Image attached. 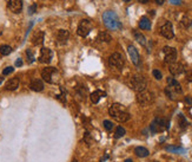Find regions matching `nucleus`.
<instances>
[{"label":"nucleus","mask_w":192,"mask_h":162,"mask_svg":"<svg viewBox=\"0 0 192 162\" xmlns=\"http://www.w3.org/2000/svg\"><path fill=\"white\" fill-rule=\"evenodd\" d=\"M109 114L111 115V117L113 120H116L117 122H120V123L127 122L130 120V117H131L127 109L120 103H113L111 105L110 110H109Z\"/></svg>","instance_id":"obj_1"},{"label":"nucleus","mask_w":192,"mask_h":162,"mask_svg":"<svg viewBox=\"0 0 192 162\" xmlns=\"http://www.w3.org/2000/svg\"><path fill=\"white\" fill-rule=\"evenodd\" d=\"M103 21H104L106 29H109V30L117 31L122 29V23H120L116 12H113V11H105L103 14Z\"/></svg>","instance_id":"obj_2"},{"label":"nucleus","mask_w":192,"mask_h":162,"mask_svg":"<svg viewBox=\"0 0 192 162\" xmlns=\"http://www.w3.org/2000/svg\"><path fill=\"white\" fill-rule=\"evenodd\" d=\"M128 84H130V88L133 89L134 91L141 92V91L146 90L147 82H146V79L143 76H133V77H131Z\"/></svg>","instance_id":"obj_3"},{"label":"nucleus","mask_w":192,"mask_h":162,"mask_svg":"<svg viewBox=\"0 0 192 162\" xmlns=\"http://www.w3.org/2000/svg\"><path fill=\"white\" fill-rule=\"evenodd\" d=\"M166 128H169V122L164 118H154L150 126V129L153 134L164 132Z\"/></svg>","instance_id":"obj_4"},{"label":"nucleus","mask_w":192,"mask_h":162,"mask_svg":"<svg viewBox=\"0 0 192 162\" xmlns=\"http://www.w3.org/2000/svg\"><path fill=\"white\" fill-rule=\"evenodd\" d=\"M109 63H110L111 66H113V67H116V69L122 70L124 64H125V60H124V57H123L119 52H114V53H112L110 56V58H109Z\"/></svg>","instance_id":"obj_5"},{"label":"nucleus","mask_w":192,"mask_h":162,"mask_svg":"<svg viewBox=\"0 0 192 162\" xmlns=\"http://www.w3.org/2000/svg\"><path fill=\"white\" fill-rule=\"evenodd\" d=\"M163 53H164V60L169 64L176 63L177 59V50L172 46H164L163 49Z\"/></svg>","instance_id":"obj_6"},{"label":"nucleus","mask_w":192,"mask_h":162,"mask_svg":"<svg viewBox=\"0 0 192 162\" xmlns=\"http://www.w3.org/2000/svg\"><path fill=\"white\" fill-rule=\"evenodd\" d=\"M153 94L150 92V91H141V92H138L137 95V102L139 103L140 105H149L153 102Z\"/></svg>","instance_id":"obj_7"},{"label":"nucleus","mask_w":192,"mask_h":162,"mask_svg":"<svg viewBox=\"0 0 192 162\" xmlns=\"http://www.w3.org/2000/svg\"><path fill=\"white\" fill-rule=\"evenodd\" d=\"M91 29H92L91 23H90L88 20H86V19H84V20H82V21L79 23V25H78L77 33H78V36L85 38V37H87L88 33L91 32Z\"/></svg>","instance_id":"obj_8"},{"label":"nucleus","mask_w":192,"mask_h":162,"mask_svg":"<svg viewBox=\"0 0 192 162\" xmlns=\"http://www.w3.org/2000/svg\"><path fill=\"white\" fill-rule=\"evenodd\" d=\"M160 35H162L164 38H166V39H172V38L175 37L173 26H172V24H171L170 21L165 23V24L160 27Z\"/></svg>","instance_id":"obj_9"},{"label":"nucleus","mask_w":192,"mask_h":162,"mask_svg":"<svg viewBox=\"0 0 192 162\" xmlns=\"http://www.w3.org/2000/svg\"><path fill=\"white\" fill-rule=\"evenodd\" d=\"M52 57H53V53L50 49L42 48L40 50V54H39V62H40V63L48 64V63L52 60Z\"/></svg>","instance_id":"obj_10"},{"label":"nucleus","mask_w":192,"mask_h":162,"mask_svg":"<svg viewBox=\"0 0 192 162\" xmlns=\"http://www.w3.org/2000/svg\"><path fill=\"white\" fill-rule=\"evenodd\" d=\"M57 72L56 67H45L41 71V77L47 83H53V75Z\"/></svg>","instance_id":"obj_11"},{"label":"nucleus","mask_w":192,"mask_h":162,"mask_svg":"<svg viewBox=\"0 0 192 162\" xmlns=\"http://www.w3.org/2000/svg\"><path fill=\"white\" fill-rule=\"evenodd\" d=\"M7 6L10 11L13 13H20L23 10V1L21 0H8Z\"/></svg>","instance_id":"obj_12"},{"label":"nucleus","mask_w":192,"mask_h":162,"mask_svg":"<svg viewBox=\"0 0 192 162\" xmlns=\"http://www.w3.org/2000/svg\"><path fill=\"white\" fill-rule=\"evenodd\" d=\"M127 52H128V56H130V58H131V60H132V63H133L134 65H137V66L139 65L140 58H139V53H138L137 49L134 48L133 45H128Z\"/></svg>","instance_id":"obj_13"},{"label":"nucleus","mask_w":192,"mask_h":162,"mask_svg":"<svg viewBox=\"0 0 192 162\" xmlns=\"http://www.w3.org/2000/svg\"><path fill=\"white\" fill-rule=\"evenodd\" d=\"M167 84H169V89L176 92V94H181V86L179 84V82L178 81H176L173 77H169L167 78Z\"/></svg>","instance_id":"obj_14"},{"label":"nucleus","mask_w":192,"mask_h":162,"mask_svg":"<svg viewBox=\"0 0 192 162\" xmlns=\"http://www.w3.org/2000/svg\"><path fill=\"white\" fill-rule=\"evenodd\" d=\"M169 70L171 72V75L178 76V75H181L184 72V66L181 63H172V64H170Z\"/></svg>","instance_id":"obj_15"},{"label":"nucleus","mask_w":192,"mask_h":162,"mask_svg":"<svg viewBox=\"0 0 192 162\" xmlns=\"http://www.w3.org/2000/svg\"><path fill=\"white\" fill-rule=\"evenodd\" d=\"M29 88H31V90L39 92V91L44 90V83L41 79H32L29 83Z\"/></svg>","instance_id":"obj_16"},{"label":"nucleus","mask_w":192,"mask_h":162,"mask_svg":"<svg viewBox=\"0 0 192 162\" xmlns=\"http://www.w3.org/2000/svg\"><path fill=\"white\" fill-rule=\"evenodd\" d=\"M105 96H106V92H105V91L96 90L91 94L90 98H91V102L93 103V104H97V103L100 101V98H103V97H105Z\"/></svg>","instance_id":"obj_17"},{"label":"nucleus","mask_w":192,"mask_h":162,"mask_svg":"<svg viewBox=\"0 0 192 162\" xmlns=\"http://www.w3.org/2000/svg\"><path fill=\"white\" fill-rule=\"evenodd\" d=\"M18 86H19V78H11L10 81H7V83L5 85V89L8 91H13L17 90Z\"/></svg>","instance_id":"obj_18"},{"label":"nucleus","mask_w":192,"mask_h":162,"mask_svg":"<svg viewBox=\"0 0 192 162\" xmlns=\"http://www.w3.org/2000/svg\"><path fill=\"white\" fill-rule=\"evenodd\" d=\"M69 37H70V33H69L67 30H59L58 33H57V39H58V43H60V44H65L67 42Z\"/></svg>","instance_id":"obj_19"},{"label":"nucleus","mask_w":192,"mask_h":162,"mask_svg":"<svg viewBox=\"0 0 192 162\" xmlns=\"http://www.w3.org/2000/svg\"><path fill=\"white\" fill-rule=\"evenodd\" d=\"M44 38H45V33L42 32V31H38V32H35L33 37H32V43L34 44V45H40L42 44L44 42Z\"/></svg>","instance_id":"obj_20"},{"label":"nucleus","mask_w":192,"mask_h":162,"mask_svg":"<svg viewBox=\"0 0 192 162\" xmlns=\"http://www.w3.org/2000/svg\"><path fill=\"white\" fill-rule=\"evenodd\" d=\"M139 27L141 30H151V21L147 17H141L139 20Z\"/></svg>","instance_id":"obj_21"},{"label":"nucleus","mask_w":192,"mask_h":162,"mask_svg":"<svg viewBox=\"0 0 192 162\" xmlns=\"http://www.w3.org/2000/svg\"><path fill=\"white\" fill-rule=\"evenodd\" d=\"M134 154L138 156V157H146V156H149V150L146 149L145 147H137L136 149H134Z\"/></svg>","instance_id":"obj_22"},{"label":"nucleus","mask_w":192,"mask_h":162,"mask_svg":"<svg viewBox=\"0 0 192 162\" xmlns=\"http://www.w3.org/2000/svg\"><path fill=\"white\" fill-rule=\"evenodd\" d=\"M133 36L134 38H136V40L139 43L140 45H143V46H145L146 45V39H145V37L143 36L140 32H138V31H134L133 32Z\"/></svg>","instance_id":"obj_23"},{"label":"nucleus","mask_w":192,"mask_h":162,"mask_svg":"<svg viewBox=\"0 0 192 162\" xmlns=\"http://www.w3.org/2000/svg\"><path fill=\"white\" fill-rule=\"evenodd\" d=\"M98 39L100 42L110 43L111 40H112V37H111L110 33H107V32H100L98 36Z\"/></svg>","instance_id":"obj_24"},{"label":"nucleus","mask_w":192,"mask_h":162,"mask_svg":"<svg viewBox=\"0 0 192 162\" xmlns=\"http://www.w3.org/2000/svg\"><path fill=\"white\" fill-rule=\"evenodd\" d=\"M12 52V48L10 45H2L0 46V53L2 56H8Z\"/></svg>","instance_id":"obj_25"},{"label":"nucleus","mask_w":192,"mask_h":162,"mask_svg":"<svg viewBox=\"0 0 192 162\" xmlns=\"http://www.w3.org/2000/svg\"><path fill=\"white\" fill-rule=\"evenodd\" d=\"M166 150H167V151H171V153H176V154L185 153V149H183V148H181V147H173V146H169V147H166Z\"/></svg>","instance_id":"obj_26"},{"label":"nucleus","mask_w":192,"mask_h":162,"mask_svg":"<svg viewBox=\"0 0 192 162\" xmlns=\"http://www.w3.org/2000/svg\"><path fill=\"white\" fill-rule=\"evenodd\" d=\"M178 123H179V127H181V129H185L187 127V121L184 117V115L179 114V116H178Z\"/></svg>","instance_id":"obj_27"},{"label":"nucleus","mask_w":192,"mask_h":162,"mask_svg":"<svg viewBox=\"0 0 192 162\" xmlns=\"http://www.w3.org/2000/svg\"><path fill=\"white\" fill-rule=\"evenodd\" d=\"M125 132H126V130H125L123 127H117L116 132H114V137H116V138L123 137V136L125 135Z\"/></svg>","instance_id":"obj_28"},{"label":"nucleus","mask_w":192,"mask_h":162,"mask_svg":"<svg viewBox=\"0 0 192 162\" xmlns=\"http://www.w3.org/2000/svg\"><path fill=\"white\" fill-rule=\"evenodd\" d=\"M103 124H104V128H105V129H106V130H107V132H111V130L113 129V123H112L111 121L105 120Z\"/></svg>","instance_id":"obj_29"},{"label":"nucleus","mask_w":192,"mask_h":162,"mask_svg":"<svg viewBox=\"0 0 192 162\" xmlns=\"http://www.w3.org/2000/svg\"><path fill=\"white\" fill-rule=\"evenodd\" d=\"M165 94H166V96L169 97L170 100H176V92H173V91L171 90V89H169V88H166L165 89Z\"/></svg>","instance_id":"obj_30"},{"label":"nucleus","mask_w":192,"mask_h":162,"mask_svg":"<svg viewBox=\"0 0 192 162\" xmlns=\"http://www.w3.org/2000/svg\"><path fill=\"white\" fill-rule=\"evenodd\" d=\"M13 71H14V67H12V66H7L6 69L2 70V75H4V76H7V75L12 73Z\"/></svg>","instance_id":"obj_31"},{"label":"nucleus","mask_w":192,"mask_h":162,"mask_svg":"<svg viewBox=\"0 0 192 162\" xmlns=\"http://www.w3.org/2000/svg\"><path fill=\"white\" fill-rule=\"evenodd\" d=\"M152 75H153V77L156 78V79H162V77H163V75H162V72L159 71V70H153L152 71Z\"/></svg>","instance_id":"obj_32"},{"label":"nucleus","mask_w":192,"mask_h":162,"mask_svg":"<svg viewBox=\"0 0 192 162\" xmlns=\"http://www.w3.org/2000/svg\"><path fill=\"white\" fill-rule=\"evenodd\" d=\"M26 54H27V60H29V63H32V62L34 60V56L32 53V51H31V50H27V51H26Z\"/></svg>","instance_id":"obj_33"},{"label":"nucleus","mask_w":192,"mask_h":162,"mask_svg":"<svg viewBox=\"0 0 192 162\" xmlns=\"http://www.w3.org/2000/svg\"><path fill=\"white\" fill-rule=\"evenodd\" d=\"M190 24H191V21H190V20H189L187 18H184V19H183V26L187 27V26H190Z\"/></svg>","instance_id":"obj_34"},{"label":"nucleus","mask_w":192,"mask_h":162,"mask_svg":"<svg viewBox=\"0 0 192 162\" xmlns=\"http://www.w3.org/2000/svg\"><path fill=\"white\" fill-rule=\"evenodd\" d=\"M35 8H37V6H35V5H32V6L29 7V14H33V13L35 12Z\"/></svg>","instance_id":"obj_35"},{"label":"nucleus","mask_w":192,"mask_h":162,"mask_svg":"<svg viewBox=\"0 0 192 162\" xmlns=\"http://www.w3.org/2000/svg\"><path fill=\"white\" fill-rule=\"evenodd\" d=\"M170 2H171L172 5H181V0H170Z\"/></svg>","instance_id":"obj_36"},{"label":"nucleus","mask_w":192,"mask_h":162,"mask_svg":"<svg viewBox=\"0 0 192 162\" xmlns=\"http://www.w3.org/2000/svg\"><path fill=\"white\" fill-rule=\"evenodd\" d=\"M21 65H23V60H21V58H18L16 60V66H21Z\"/></svg>","instance_id":"obj_37"},{"label":"nucleus","mask_w":192,"mask_h":162,"mask_svg":"<svg viewBox=\"0 0 192 162\" xmlns=\"http://www.w3.org/2000/svg\"><path fill=\"white\" fill-rule=\"evenodd\" d=\"M186 76H187V81H190V82H192V71H189L186 72Z\"/></svg>","instance_id":"obj_38"},{"label":"nucleus","mask_w":192,"mask_h":162,"mask_svg":"<svg viewBox=\"0 0 192 162\" xmlns=\"http://www.w3.org/2000/svg\"><path fill=\"white\" fill-rule=\"evenodd\" d=\"M185 102L189 103V104H192V98L191 97H186V98H185Z\"/></svg>","instance_id":"obj_39"},{"label":"nucleus","mask_w":192,"mask_h":162,"mask_svg":"<svg viewBox=\"0 0 192 162\" xmlns=\"http://www.w3.org/2000/svg\"><path fill=\"white\" fill-rule=\"evenodd\" d=\"M164 1H165V0H156V2H157L158 5H163Z\"/></svg>","instance_id":"obj_40"},{"label":"nucleus","mask_w":192,"mask_h":162,"mask_svg":"<svg viewBox=\"0 0 192 162\" xmlns=\"http://www.w3.org/2000/svg\"><path fill=\"white\" fill-rule=\"evenodd\" d=\"M140 2H143V4H146V2H149V0H138Z\"/></svg>","instance_id":"obj_41"},{"label":"nucleus","mask_w":192,"mask_h":162,"mask_svg":"<svg viewBox=\"0 0 192 162\" xmlns=\"http://www.w3.org/2000/svg\"><path fill=\"white\" fill-rule=\"evenodd\" d=\"M125 162H133V161H132L131 159H128V160H126V161H125Z\"/></svg>","instance_id":"obj_42"},{"label":"nucleus","mask_w":192,"mask_h":162,"mask_svg":"<svg viewBox=\"0 0 192 162\" xmlns=\"http://www.w3.org/2000/svg\"><path fill=\"white\" fill-rule=\"evenodd\" d=\"M123 1H125V2H128V1H131V0H123Z\"/></svg>","instance_id":"obj_43"},{"label":"nucleus","mask_w":192,"mask_h":162,"mask_svg":"<svg viewBox=\"0 0 192 162\" xmlns=\"http://www.w3.org/2000/svg\"><path fill=\"white\" fill-rule=\"evenodd\" d=\"M1 82H2V77L0 78V84H1Z\"/></svg>","instance_id":"obj_44"},{"label":"nucleus","mask_w":192,"mask_h":162,"mask_svg":"<svg viewBox=\"0 0 192 162\" xmlns=\"http://www.w3.org/2000/svg\"><path fill=\"white\" fill-rule=\"evenodd\" d=\"M153 162H158V161H153Z\"/></svg>","instance_id":"obj_45"}]
</instances>
